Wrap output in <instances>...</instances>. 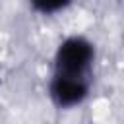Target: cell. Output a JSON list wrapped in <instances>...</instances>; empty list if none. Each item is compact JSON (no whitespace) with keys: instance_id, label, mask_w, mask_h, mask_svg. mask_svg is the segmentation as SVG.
Here are the masks:
<instances>
[{"instance_id":"obj_1","label":"cell","mask_w":124,"mask_h":124,"mask_svg":"<svg viewBox=\"0 0 124 124\" xmlns=\"http://www.w3.org/2000/svg\"><path fill=\"white\" fill-rule=\"evenodd\" d=\"M95 45L83 35L66 37L54 50L52 72L66 76H85L91 78L95 64Z\"/></svg>"},{"instance_id":"obj_2","label":"cell","mask_w":124,"mask_h":124,"mask_svg":"<svg viewBox=\"0 0 124 124\" xmlns=\"http://www.w3.org/2000/svg\"><path fill=\"white\" fill-rule=\"evenodd\" d=\"M91 91V78L85 76H66V74H50L48 79V99L50 103L60 108H76L79 107Z\"/></svg>"},{"instance_id":"obj_3","label":"cell","mask_w":124,"mask_h":124,"mask_svg":"<svg viewBox=\"0 0 124 124\" xmlns=\"http://www.w3.org/2000/svg\"><path fill=\"white\" fill-rule=\"evenodd\" d=\"M31 10H35L41 16H54L64 12L66 8L72 6L74 0H27Z\"/></svg>"}]
</instances>
